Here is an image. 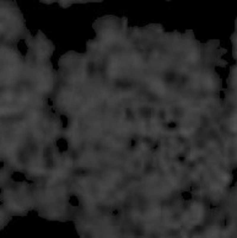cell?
<instances>
[{
  "mask_svg": "<svg viewBox=\"0 0 237 238\" xmlns=\"http://www.w3.org/2000/svg\"><path fill=\"white\" fill-rule=\"evenodd\" d=\"M0 44L17 43L31 35L15 1L0 0Z\"/></svg>",
  "mask_w": 237,
  "mask_h": 238,
  "instance_id": "cell-1",
  "label": "cell"
},
{
  "mask_svg": "<svg viewBox=\"0 0 237 238\" xmlns=\"http://www.w3.org/2000/svg\"><path fill=\"white\" fill-rule=\"evenodd\" d=\"M56 1H51V0H43V1H41L40 2H42L43 3H44L45 4H50L53 3L54 2H55Z\"/></svg>",
  "mask_w": 237,
  "mask_h": 238,
  "instance_id": "cell-2",
  "label": "cell"
}]
</instances>
